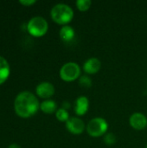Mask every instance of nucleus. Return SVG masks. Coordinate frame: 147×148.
Wrapping results in <instances>:
<instances>
[{
  "label": "nucleus",
  "mask_w": 147,
  "mask_h": 148,
  "mask_svg": "<svg viewBox=\"0 0 147 148\" xmlns=\"http://www.w3.org/2000/svg\"><path fill=\"white\" fill-rule=\"evenodd\" d=\"M79 85L81 88H88L92 86V79L88 75H81L79 78Z\"/></svg>",
  "instance_id": "obj_16"
},
{
  "label": "nucleus",
  "mask_w": 147,
  "mask_h": 148,
  "mask_svg": "<svg viewBox=\"0 0 147 148\" xmlns=\"http://www.w3.org/2000/svg\"><path fill=\"white\" fill-rule=\"evenodd\" d=\"M59 35H60V37L62 42H70L74 40L75 36V31L71 26L65 25V26H62V29H60Z\"/></svg>",
  "instance_id": "obj_11"
},
{
  "label": "nucleus",
  "mask_w": 147,
  "mask_h": 148,
  "mask_svg": "<svg viewBox=\"0 0 147 148\" xmlns=\"http://www.w3.org/2000/svg\"><path fill=\"white\" fill-rule=\"evenodd\" d=\"M36 0H20L19 3L23 5H25V6H30L34 3H36Z\"/></svg>",
  "instance_id": "obj_18"
},
{
  "label": "nucleus",
  "mask_w": 147,
  "mask_h": 148,
  "mask_svg": "<svg viewBox=\"0 0 147 148\" xmlns=\"http://www.w3.org/2000/svg\"><path fill=\"white\" fill-rule=\"evenodd\" d=\"M75 5L80 11H87L90 9L92 2L90 0H77Z\"/></svg>",
  "instance_id": "obj_15"
},
{
  "label": "nucleus",
  "mask_w": 147,
  "mask_h": 148,
  "mask_svg": "<svg viewBox=\"0 0 147 148\" xmlns=\"http://www.w3.org/2000/svg\"><path fill=\"white\" fill-rule=\"evenodd\" d=\"M9 148H21V147H20V146H18L17 144H11V145H10Z\"/></svg>",
  "instance_id": "obj_20"
},
{
  "label": "nucleus",
  "mask_w": 147,
  "mask_h": 148,
  "mask_svg": "<svg viewBox=\"0 0 147 148\" xmlns=\"http://www.w3.org/2000/svg\"><path fill=\"white\" fill-rule=\"evenodd\" d=\"M10 65L7 60L0 56V85L3 84L9 77Z\"/></svg>",
  "instance_id": "obj_12"
},
{
  "label": "nucleus",
  "mask_w": 147,
  "mask_h": 148,
  "mask_svg": "<svg viewBox=\"0 0 147 148\" xmlns=\"http://www.w3.org/2000/svg\"><path fill=\"white\" fill-rule=\"evenodd\" d=\"M50 15L55 23L65 26L72 21L74 17V10L68 4L57 3L51 9Z\"/></svg>",
  "instance_id": "obj_2"
},
{
  "label": "nucleus",
  "mask_w": 147,
  "mask_h": 148,
  "mask_svg": "<svg viewBox=\"0 0 147 148\" xmlns=\"http://www.w3.org/2000/svg\"><path fill=\"white\" fill-rule=\"evenodd\" d=\"M85 123L84 121L78 117H70L68 121L66 122L67 130L73 134L79 135L81 134L85 130Z\"/></svg>",
  "instance_id": "obj_6"
},
{
  "label": "nucleus",
  "mask_w": 147,
  "mask_h": 148,
  "mask_svg": "<svg viewBox=\"0 0 147 148\" xmlns=\"http://www.w3.org/2000/svg\"><path fill=\"white\" fill-rule=\"evenodd\" d=\"M146 148H147V145H146Z\"/></svg>",
  "instance_id": "obj_21"
},
{
  "label": "nucleus",
  "mask_w": 147,
  "mask_h": 148,
  "mask_svg": "<svg viewBox=\"0 0 147 148\" xmlns=\"http://www.w3.org/2000/svg\"><path fill=\"white\" fill-rule=\"evenodd\" d=\"M14 108L16 114L22 118H29L34 115L40 108L39 101L35 95L24 91L18 94L15 99Z\"/></svg>",
  "instance_id": "obj_1"
},
{
  "label": "nucleus",
  "mask_w": 147,
  "mask_h": 148,
  "mask_svg": "<svg viewBox=\"0 0 147 148\" xmlns=\"http://www.w3.org/2000/svg\"><path fill=\"white\" fill-rule=\"evenodd\" d=\"M129 123L135 130H143L147 127V118L141 113H134L130 116Z\"/></svg>",
  "instance_id": "obj_8"
},
{
  "label": "nucleus",
  "mask_w": 147,
  "mask_h": 148,
  "mask_svg": "<svg viewBox=\"0 0 147 148\" xmlns=\"http://www.w3.org/2000/svg\"><path fill=\"white\" fill-rule=\"evenodd\" d=\"M69 108H70V104H69L68 101H64V102L62 103V108H63V109H65V110H68Z\"/></svg>",
  "instance_id": "obj_19"
},
{
  "label": "nucleus",
  "mask_w": 147,
  "mask_h": 148,
  "mask_svg": "<svg viewBox=\"0 0 147 148\" xmlns=\"http://www.w3.org/2000/svg\"><path fill=\"white\" fill-rule=\"evenodd\" d=\"M55 116H56V119L62 122H67L68 119L70 118L68 110H65L62 108L57 109V111L55 112Z\"/></svg>",
  "instance_id": "obj_14"
},
{
  "label": "nucleus",
  "mask_w": 147,
  "mask_h": 148,
  "mask_svg": "<svg viewBox=\"0 0 147 148\" xmlns=\"http://www.w3.org/2000/svg\"><path fill=\"white\" fill-rule=\"evenodd\" d=\"M89 108V100L84 96H79L74 103V110L75 113L78 115V116H82L84 114H87V112L88 111Z\"/></svg>",
  "instance_id": "obj_9"
},
{
  "label": "nucleus",
  "mask_w": 147,
  "mask_h": 148,
  "mask_svg": "<svg viewBox=\"0 0 147 148\" xmlns=\"http://www.w3.org/2000/svg\"><path fill=\"white\" fill-rule=\"evenodd\" d=\"M49 29L48 22L42 16H35L32 17L28 24H27V29L29 33L36 37H40L44 36Z\"/></svg>",
  "instance_id": "obj_4"
},
{
  "label": "nucleus",
  "mask_w": 147,
  "mask_h": 148,
  "mask_svg": "<svg viewBox=\"0 0 147 148\" xmlns=\"http://www.w3.org/2000/svg\"><path fill=\"white\" fill-rule=\"evenodd\" d=\"M40 108L41 110L45 113V114H53L55 112H56V108H57V105L55 103V101H52V100H46L44 101H42L41 104H40Z\"/></svg>",
  "instance_id": "obj_13"
},
{
  "label": "nucleus",
  "mask_w": 147,
  "mask_h": 148,
  "mask_svg": "<svg viewBox=\"0 0 147 148\" xmlns=\"http://www.w3.org/2000/svg\"><path fill=\"white\" fill-rule=\"evenodd\" d=\"M88 134L94 138H98L105 135L108 129V124L107 121L101 117H95L92 119L87 125Z\"/></svg>",
  "instance_id": "obj_3"
},
{
  "label": "nucleus",
  "mask_w": 147,
  "mask_h": 148,
  "mask_svg": "<svg viewBox=\"0 0 147 148\" xmlns=\"http://www.w3.org/2000/svg\"><path fill=\"white\" fill-rule=\"evenodd\" d=\"M36 95L42 99H49L55 94V87L49 82H42L36 86Z\"/></svg>",
  "instance_id": "obj_7"
},
{
  "label": "nucleus",
  "mask_w": 147,
  "mask_h": 148,
  "mask_svg": "<svg viewBox=\"0 0 147 148\" xmlns=\"http://www.w3.org/2000/svg\"><path fill=\"white\" fill-rule=\"evenodd\" d=\"M101 62L98 58H89L83 64V70L88 75H94L100 71Z\"/></svg>",
  "instance_id": "obj_10"
},
{
  "label": "nucleus",
  "mask_w": 147,
  "mask_h": 148,
  "mask_svg": "<svg viewBox=\"0 0 147 148\" xmlns=\"http://www.w3.org/2000/svg\"><path fill=\"white\" fill-rule=\"evenodd\" d=\"M116 139H117L116 136L113 133H107L105 134V136H104V140H104L106 145H107V146H113L116 143V141H117Z\"/></svg>",
  "instance_id": "obj_17"
},
{
  "label": "nucleus",
  "mask_w": 147,
  "mask_h": 148,
  "mask_svg": "<svg viewBox=\"0 0 147 148\" xmlns=\"http://www.w3.org/2000/svg\"><path fill=\"white\" fill-rule=\"evenodd\" d=\"M60 77L62 81L70 82L81 77L80 66L73 62L65 63L60 69Z\"/></svg>",
  "instance_id": "obj_5"
}]
</instances>
